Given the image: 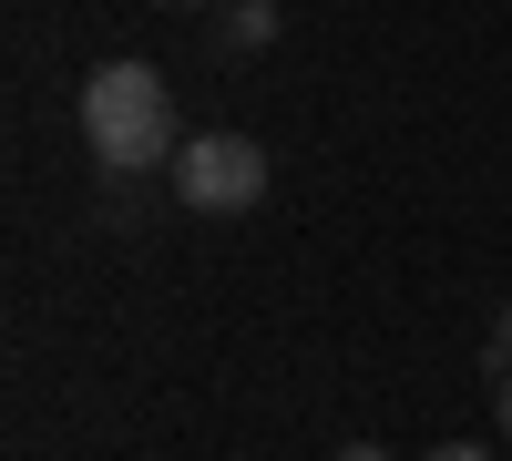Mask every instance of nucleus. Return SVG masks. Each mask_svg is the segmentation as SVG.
I'll return each mask as SVG.
<instances>
[{
	"mask_svg": "<svg viewBox=\"0 0 512 461\" xmlns=\"http://www.w3.org/2000/svg\"><path fill=\"white\" fill-rule=\"evenodd\" d=\"M82 144H93L113 175L175 164L185 134H175V93H164V72H144V62H93V72H82Z\"/></svg>",
	"mask_w": 512,
	"mask_h": 461,
	"instance_id": "nucleus-1",
	"label": "nucleus"
},
{
	"mask_svg": "<svg viewBox=\"0 0 512 461\" xmlns=\"http://www.w3.org/2000/svg\"><path fill=\"white\" fill-rule=\"evenodd\" d=\"M164 175H175L185 216H246V205L267 195V154H256V134H195Z\"/></svg>",
	"mask_w": 512,
	"mask_h": 461,
	"instance_id": "nucleus-2",
	"label": "nucleus"
},
{
	"mask_svg": "<svg viewBox=\"0 0 512 461\" xmlns=\"http://www.w3.org/2000/svg\"><path fill=\"white\" fill-rule=\"evenodd\" d=\"M267 41H277V0H226V21H216V52H267Z\"/></svg>",
	"mask_w": 512,
	"mask_h": 461,
	"instance_id": "nucleus-3",
	"label": "nucleus"
},
{
	"mask_svg": "<svg viewBox=\"0 0 512 461\" xmlns=\"http://www.w3.org/2000/svg\"><path fill=\"white\" fill-rule=\"evenodd\" d=\"M512 359V298H502V318H492V349H482V369H502Z\"/></svg>",
	"mask_w": 512,
	"mask_h": 461,
	"instance_id": "nucleus-4",
	"label": "nucleus"
},
{
	"mask_svg": "<svg viewBox=\"0 0 512 461\" xmlns=\"http://www.w3.org/2000/svg\"><path fill=\"white\" fill-rule=\"evenodd\" d=\"M492 421H502V431H512V359H502V369H492Z\"/></svg>",
	"mask_w": 512,
	"mask_h": 461,
	"instance_id": "nucleus-5",
	"label": "nucleus"
},
{
	"mask_svg": "<svg viewBox=\"0 0 512 461\" xmlns=\"http://www.w3.org/2000/svg\"><path fill=\"white\" fill-rule=\"evenodd\" d=\"M431 461H492V451H472V441H441V451H431Z\"/></svg>",
	"mask_w": 512,
	"mask_h": 461,
	"instance_id": "nucleus-6",
	"label": "nucleus"
},
{
	"mask_svg": "<svg viewBox=\"0 0 512 461\" xmlns=\"http://www.w3.org/2000/svg\"><path fill=\"white\" fill-rule=\"evenodd\" d=\"M338 461H390V451H379V441H349V451H338Z\"/></svg>",
	"mask_w": 512,
	"mask_h": 461,
	"instance_id": "nucleus-7",
	"label": "nucleus"
},
{
	"mask_svg": "<svg viewBox=\"0 0 512 461\" xmlns=\"http://www.w3.org/2000/svg\"><path fill=\"white\" fill-rule=\"evenodd\" d=\"M164 11H205V0H164Z\"/></svg>",
	"mask_w": 512,
	"mask_h": 461,
	"instance_id": "nucleus-8",
	"label": "nucleus"
}]
</instances>
